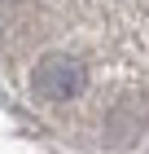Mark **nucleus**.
<instances>
[{"mask_svg": "<svg viewBox=\"0 0 149 154\" xmlns=\"http://www.w3.org/2000/svg\"><path fill=\"white\" fill-rule=\"evenodd\" d=\"M31 88L40 101H48V106H66V101H75V97H83V88H88V66H83L75 53H44V57L35 62L31 71Z\"/></svg>", "mask_w": 149, "mask_h": 154, "instance_id": "nucleus-1", "label": "nucleus"}]
</instances>
